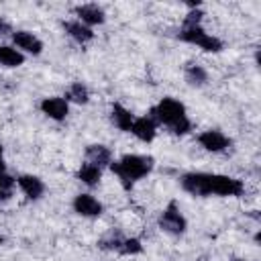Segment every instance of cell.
I'll list each match as a JSON object with an SVG mask.
<instances>
[{
  "label": "cell",
  "instance_id": "9",
  "mask_svg": "<svg viewBox=\"0 0 261 261\" xmlns=\"http://www.w3.org/2000/svg\"><path fill=\"white\" fill-rule=\"evenodd\" d=\"M41 112L51 120H65L69 114V102L61 96H47L39 104Z\"/></svg>",
  "mask_w": 261,
  "mask_h": 261
},
{
  "label": "cell",
  "instance_id": "8",
  "mask_svg": "<svg viewBox=\"0 0 261 261\" xmlns=\"http://www.w3.org/2000/svg\"><path fill=\"white\" fill-rule=\"evenodd\" d=\"M10 37H12L14 47L22 55L24 53H29V55H41L43 53V41L35 33H31V31H14Z\"/></svg>",
  "mask_w": 261,
  "mask_h": 261
},
{
  "label": "cell",
  "instance_id": "22",
  "mask_svg": "<svg viewBox=\"0 0 261 261\" xmlns=\"http://www.w3.org/2000/svg\"><path fill=\"white\" fill-rule=\"evenodd\" d=\"M122 234L120 232H114V230H110L106 237H102L100 239V249H104V251H118L120 249V245H122Z\"/></svg>",
  "mask_w": 261,
  "mask_h": 261
},
{
  "label": "cell",
  "instance_id": "6",
  "mask_svg": "<svg viewBox=\"0 0 261 261\" xmlns=\"http://www.w3.org/2000/svg\"><path fill=\"white\" fill-rule=\"evenodd\" d=\"M71 208L75 214L84 216V218H98L102 212H104V206L98 198H94L92 194L88 192H82L77 194L73 200H71Z\"/></svg>",
  "mask_w": 261,
  "mask_h": 261
},
{
  "label": "cell",
  "instance_id": "1",
  "mask_svg": "<svg viewBox=\"0 0 261 261\" xmlns=\"http://www.w3.org/2000/svg\"><path fill=\"white\" fill-rule=\"evenodd\" d=\"M112 169V173L118 177V181L122 184L124 190H130L137 181H141L143 177H147L153 167H155V159L151 155H139V153H126L120 159L112 161L108 165Z\"/></svg>",
  "mask_w": 261,
  "mask_h": 261
},
{
  "label": "cell",
  "instance_id": "2",
  "mask_svg": "<svg viewBox=\"0 0 261 261\" xmlns=\"http://www.w3.org/2000/svg\"><path fill=\"white\" fill-rule=\"evenodd\" d=\"M149 116L157 122V124H163L167 126L173 135H188L192 130V122L188 118V112H186V106L175 100V98H161L149 112Z\"/></svg>",
  "mask_w": 261,
  "mask_h": 261
},
{
  "label": "cell",
  "instance_id": "13",
  "mask_svg": "<svg viewBox=\"0 0 261 261\" xmlns=\"http://www.w3.org/2000/svg\"><path fill=\"white\" fill-rule=\"evenodd\" d=\"M61 27H63L65 35H67L69 39H73L75 43H80V45H86V43H90V41L94 39V31H92L90 27H86L84 22H80L77 18L63 20Z\"/></svg>",
  "mask_w": 261,
  "mask_h": 261
},
{
  "label": "cell",
  "instance_id": "25",
  "mask_svg": "<svg viewBox=\"0 0 261 261\" xmlns=\"http://www.w3.org/2000/svg\"><path fill=\"white\" fill-rule=\"evenodd\" d=\"M2 155H4V147H2V143H0V159H2Z\"/></svg>",
  "mask_w": 261,
  "mask_h": 261
},
{
  "label": "cell",
  "instance_id": "24",
  "mask_svg": "<svg viewBox=\"0 0 261 261\" xmlns=\"http://www.w3.org/2000/svg\"><path fill=\"white\" fill-rule=\"evenodd\" d=\"M6 171V163H4V159H0V173H4Z\"/></svg>",
  "mask_w": 261,
  "mask_h": 261
},
{
  "label": "cell",
  "instance_id": "15",
  "mask_svg": "<svg viewBox=\"0 0 261 261\" xmlns=\"http://www.w3.org/2000/svg\"><path fill=\"white\" fill-rule=\"evenodd\" d=\"M133 120H135V114H133L128 108H124V106L118 104V102L112 104V108H110V122H112L118 130H122V133H130Z\"/></svg>",
  "mask_w": 261,
  "mask_h": 261
},
{
  "label": "cell",
  "instance_id": "28",
  "mask_svg": "<svg viewBox=\"0 0 261 261\" xmlns=\"http://www.w3.org/2000/svg\"><path fill=\"white\" fill-rule=\"evenodd\" d=\"M200 261H206V257H200Z\"/></svg>",
  "mask_w": 261,
  "mask_h": 261
},
{
  "label": "cell",
  "instance_id": "14",
  "mask_svg": "<svg viewBox=\"0 0 261 261\" xmlns=\"http://www.w3.org/2000/svg\"><path fill=\"white\" fill-rule=\"evenodd\" d=\"M86 161L104 169L112 163V151L106 147V145H100V143H94V145H88L86 149Z\"/></svg>",
  "mask_w": 261,
  "mask_h": 261
},
{
  "label": "cell",
  "instance_id": "10",
  "mask_svg": "<svg viewBox=\"0 0 261 261\" xmlns=\"http://www.w3.org/2000/svg\"><path fill=\"white\" fill-rule=\"evenodd\" d=\"M73 14L77 16L80 22H84V24L90 27V29L96 27V24H104V20H106V12H104V8L98 6V4H94V2L73 6Z\"/></svg>",
  "mask_w": 261,
  "mask_h": 261
},
{
  "label": "cell",
  "instance_id": "16",
  "mask_svg": "<svg viewBox=\"0 0 261 261\" xmlns=\"http://www.w3.org/2000/svg\"><path fill=\"white\" fill-rule=\"evenodd\" d=\"M184 77L192 88H202L208 82V71L200 63H188L184 67Z\"/></svg>",
  "mask_w": 261,
  "mask_h": 261
},
{
  "label": "cell",
  "instance_id": "17",
  "mask_svg": "<svg viewBox=\"0 0 261 261\" xmlns=\"http://www.w3.org/2000/svg\"><path fill=\"white\" fill-rule=\"evenodd\" d=\"M75 177H77V179H80L84 186H90V188H94V186H98V181L102 179V169L86 161V163H82V165L77 167V171H75Z\"/></svg>",
  "mask_w": 261,
  "mask_h": 261
},
{
  "label": "cell",
  "instance_id": "11",
  "mask_svg": "<svg viewBox=\"0 0 261 261\" xmlns=\"http://www.w3.org/2000/svg\"><path fill=\"white\" fill-rule=\"evenodd\" d=\"M16 186H18V190H20L29 200H39V198H43V194H45V184H43V179L37 177V175H33V173H20V175L16 177Z\"/></svg>",
  "mask_w": 261,
  "mask_h": 261
},
{
  "label": "cell",
  "instance_id": "23",
  "mask_svg": "<svg viewBox=\"0 0 261 261\" xmlns=\"http://www.w3.org/2000/svg\"><path fill=\"white\" fill-rule=\"evenodd\" d=\"M14 31H12V24L6 20V18H2L0 16V37H6V35H12Z\"/></svg>",
  "mask_w": 261,
  "mask_h": 261
},
{
  "label": "cell",
  "instance_id": "27",
  "mask_svg": "<svg viewBox=\"0 0 261 261\" xmlns=\"http://www.w3.org/2000/svg\"><path fill=\"white\" fill-rule=\"evenodd\" d=\"M2 243H4V237H2V234H0V247H2Z\"/></svg>",
  "mask_w": 261,
  "mask_h": 261
},
{
  "label": "cell",
  "instance_id": "21",
  "mask_svg": "<svg viewBox=\"0 0 261 261\" xmlns=\"http://www.w3.org/2000/svg\"><path fill=\"white\" fill-rule=\"evenodd\" d=\"M118 253H120V255H139V253H143V243H141V239H137V237H124V239H122V245H120V249H118Z\"/></svg>",
  "mask_w": 261,
  "mask_h": 261
},
{
  "label": "cell",
  "instance_id": "4",
  "mask_svg": "<svg viewBox=\"0 0 261 261\" xmlns=\"http://www.w3.org/2000/svg\"><path fill=\"white\" fill-rule=\"evenodd\" d=\"M245 184L232 175H222V173H206L204 175V198L206 196H228L237 198L243 196Z\"/></svg>",
  "mask_w": 261,
  "mask_h": 261
},
{
  "label": "cell",
  "instance_id": "5",
  "mask_svg": "<svg viewBox=\"0 0 261 261\" xmlns=\"http://www.w3.org/2000/svg\"><path fill=\"white\" fill-rule=\"evenodd\" d=\"M157 224H159V228H161L163 232H167V234H171V237H179V234H184L186 228H188V220H186V216L181 214V208H179V204H177L175 200H171V202L163 208V212H161L159 218H157Z\"/></svg>",
  "mask_w": 261,
  "mask_h": 261
},
{
  "label": "cell",
  "instance_id": "12",
  "mask_svg": "<svg viewBox=\"0 0 261 261\" xmlns=\"http://www.w3.org/2000/svg\"><path fill=\"white\" fill-rule=\"evenodd\" d=\"M130 133H133L139 141L151 143V141L157 137V122H155L149 114H145V116H135L133 126H130Z\"/></svg>",
  "mask_w": 261,
  "mask_h": 261
},
{
  "label": "cell",
  "instance_id": "19",
  "mask_svg": "<svg viewBox=\"0 0 261 261\" xmlns=\"http://www.w3.org/2000/svg\"><path fill=\"white\" fill-rule=\"evenodd\" d=\"M65 100H67V102H75V104H88V100H90V90H88V86L82 84V82H73V84L67 88V92H65Z\"/></svg>",
  "mask_w": 261,
  "mask_h": 261
},
{
  "label": "cell",
  "instance_id": "26",
  "mask_svg": "<svg viewBox=\"0 0 261 261\" xmlns=\"http://www.w3.org/2000/svg\"><path fill=\"white\" fill-rule=\"evenodd\" d=\"M230 261H245V259H239V257H234V259H230Z\"/></svg>",
  "mask_w": 261,
  "mask_h": 261
},
{
  "label": "cell",
  "instance_id": "3",
  "mask_svg": "<svg viewBox=\"0 0 261 261\" xmlns=\"http://www.w3.org/2000/svg\"><path fill=\"white\" fill-rule=\"evenodd\" d=\"M177 39L184 43L196 45L208 53H218L224 49V43L216 35L206 33V29L202 24H181V29L177 31Z\"/></svg>",
  "mask_w": 261,
  "mask_h": 261
},
{
  "label": "cell",
  "instance_id": "18",
  "mask_svg": "<svg viewBox=\"0 0 261 261\" xmlns=\"http://www.w3.org/2000/svg\"><path fill=\"white\" fill-rule=\"evenodd\" d=\"M24 63V55L14 45H0V65L2 67H20Z\"/></svg>",
  "mask_w": 261,
  "mask_h": 261
},
{
  "label": "cell",
  "instance_id": "7",
  "mask_svg": "<svg viewBox=\"0 0 261 261\" xmlns=\"http://www.w3.org/2000/svg\"><path fill=\"white\" fill-rule=\"evenodd\" d=\"M198 143H200V147H204L206 151H210V153H222V151H226L228 147H230V139L222 133V130H218V128H208V130H202L200 135H198Z\"/></svg>",
  "mask_w": 261,
  "mask_h": 261
},
{
  "label": "cell",
  "instance_id": "20",
  "mask_svg": "<svg viewBox=\"0 0 261 261\" xmlns=\"http://www.w3.org/2000/svg\"><path fill=\"white\" fill-rule=\"evenodd\" d=\"M14 186H16V177L8 175L6 171L0 173V202H6L12 198V192H14Z\"/></svg>",
  "mask_w": 261,
  "mask_h": 261
}]
</instances>
